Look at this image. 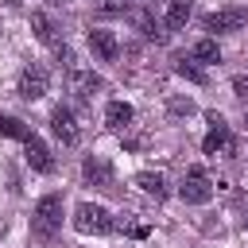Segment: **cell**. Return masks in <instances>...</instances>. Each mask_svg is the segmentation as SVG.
I'll list each match as a JSON object with an SVG mask.
<instances>
[{
  "mask_svg": "<svg viewBox=\"0 0 248 248\" xmlns=\"http://www.w3.org/2000/svg\"><path fill=\"white\" fill-rule=\"evenodd\" d=\"M167 108H170V116H190V112H194V101H190V97H170Z\"/></svg>",
  "mask_w": 248,
  "mask_h": 248,
  "instance_id": "obj_20",
  "label": "cell"
},
{
  "mask_svg": "<svg viewBox=\"0 0 248 248\" xmlns=\"http://www.w3.org/2000/svg\"><path fill=\"white\" fill-rule=\"evenodd\" d=\"M58 229H62V194H43L31 213V232L35 240H54Z\"/></svg>",
  "mask_w": 248,
  "mask_h": 248,
  "instance_id": "obj_1",
  "label": "cell"
},
{
  "mask_svg": "<svg viewBox=\"0 0 248 248\" xmlns=\"http://www.w3.org/2000/svg\"><path fill=\"white\" fill-rule=\"evenodd\" d=\"M89 50H93L101 62H116V54H120V43H116V35H112V31H105V27H93V31H89Z\"/></svg>",
  "mask_w": 248,
  "mask_h": 248,
  "instance_id": "obj_10",
  "label": "cell"
},
{
  "mask_svg": "<svg viewBox=\"0 0 248 248\" xmlns=\"http://www.w3.org/2000/svg\"><path fill=\"white\" fill-rule=\"evenodd\" d=\"M136 27H140V35L151 39V43H163V39H167V35L159 31V23L151 19V12H136Z\"/></svg>",
  "mask_w": 248,
  "mask_h": 248,
  "instance_id": "obj_17",
  "label": "cell"
},
{
  "mask_svg": "<svg viewBox=\"0 0 248 248\" xmlns=\"http://www.w3.org/2000/svg\"><path fill=\"white\" fill-rule=\"evenodd\" d=\"M232 85H236V93H240V97H248V78H236Z\"/></svg>",
  "mask_w": 248,
  "mask_h": 248,
  "instance_id": "obj_22",
  "label": "cell"
},
{
  "mask_svg": "<svg viewBox=\"0 0 248 248\" xmlns=\"http://www.w3.org/2000/svg\"><path fill=\"white\" fill-rule=\"evenodd\" d=\"M81 174H85V182L97 186V190H116L112 167H108V159H101V155H89V159L81 163Z\"/></svg>",
  "mask_w": 248,
  "mask_h": 248,
  "instance_id": "obj_8",
  "label": "cell"
},
{
  "mask_svg": "<svg viewBox=\"0 0 248 248\" xmlns=\"http://www.w3.org/2000/svg\"><path fill=\"white\" fill-rule=\"evenodd\" d=\"M202 27L213 31V35L240 31V27H248V8H240V4H232V8H217V12H209V16L202 19Z\"/></svg>",
  "mask_w": 248,
  "mask_h": 248,
  "instance_id": "obj_4",
  "label": "cell"
},
{
  "mask_svg": "<svg viewBox=\"0 0 248 248\" xmlns=\"http://www.w3.org/2000/svg\"><path fill=\"white\" fill-rule=\"evenodd\" d=\"M66 78H70V93H74L78 101H93V93L105 85V81H101L93 70H81V66H78L74 74H66Z\"/></svg>",
  "mask_w": 248,
  "mask_h": 248,
  "instance_id": "obj_11",
  "label": "cell"
},
{
  "mask_svg": "<svg viewBox=\"0 0 248 248\" xmlns=\"http://www.w3.org/2000/svg\"><path fill=\"white\" fill-rule=\"evenodd\" d=\"M50 132H54L66 147H74V143L81 140V132H78V124H74V112H70L66 105H58V108L50 112Z\"/></svg>",
  "mask_w": 248,
  "mask_h": 248,
  "instance_id": "obj_9",
  "label": "cell"
},
{
  "mask_svg": "<svg viewBox=\"0 0 248 248\" xmlns=\"http://www.w3.org/2000/svg\"><path fill=\"white\" fill-rule=\"evenodd\" d=\"M190 58H198V62H205V66H209V62H221V50H217V43H213V39H202V43L194 46V54H190Z\"/></svg>",
  "mask_w": 248,
  "mask_h": 248,
  "instance_id": "obj_18",
  "label": "cell"
},
{
  "mask_svg": "<svg viewBox=\"0 0 248 248\" xmlns=\"http://www.w3.org/2000/svg\"><path fill=\"white\" fill-rule=\"evenodd\" d=\"M190 16H194V0H170V4H167V27H170V31L186 27Z\"/></svg>",
  "mask_w": 248,
  "mask_h": 248,
  "instance_id": "obj_15",
  "label": "cell"
},
{
  "mask_svg": "<svg viewBox=\"0 0 248 248\" xmlns=\"http://www.w3.org/2000/svg\"><path fill=\"white\" fill-rule=\"evenodd\" d=\"M74 229L78 232H93V236H105V232H112L116 229V217L105 209V205H97V202H81L78 209H74Z\"/></svg>",
  "mask_w": 248,
  "mask_h": 248,
  "instance_id": "obj_2",
  "label": "cell"
},
{
  "mask_svg": "<svg viewBox=\"0 0 248 248\" xmlns=\"http://www.w3.org/2000/svg\"><path fill=\"white\" fill-rule=\"evenodd\" d=\"M19 143H23V155H27V163H31V170H39V174H50V170H54V159H50V147H46V143H43V140H39L35 132H27V136H23Z\"/></svg>",
  "mask_w": 248,
  "mask_h": 248,
  "instance_id": "obj_7",
  "label": "cell"
},
{
  "mask_svg": "<svg viewBox=\"0 0 248 248\" xmlns=\"http://www.w3.org/2000/svg\"><path fill=\"white\" fill-rule=\"evenodd\" d=\"M128 4H132V0H101V8H105V12H124Z\"/></svg>",
  "mask_w": 248,
  "mask_h": 248,
  "instance_id": "obj_21",
  "label": "cell"
},
{
  "mask_svg": "<svg viewBox=\"0 0 248 248\" xmlns=\"http://www.w3.org/2000/svg\"><path fill=\"white\" fill-rule=\"evenodd\" d=\"M31 31H35V39H39V43L58 46V27H54V19H50L46 12H31Z\"/></svg>",
  "mask_w": 248,
  "mask_h": 248,
  "instance_id": "obj_12",
  "label": "cell"
},
{
  "mask_svg": "<svg viewBox=\"0 0 248 248\" xmlns=\"http://www.w3.org/2000/svg\"><path fill=\"white\" fill-rule=\"evenodd\" d=\"M46 89H50V74H46V66H39V62L23 66V74H19V97H23V101H39Z\"/></svg>",
  "mask_w": 248,
  "mask_h": 248,
  "instance_id": "obj_5",
  "label": "cell"
},
{
  "mask_svg": "<svg viewBox=\"0 0 248 248\" xmlns=\"http://www.w3.org/2000/svg\"><path fill=\"white\" fill-rule=\"evenodd\" d=\"M31 128L23 124V120H16V116H0V136H12V140H23Z\"/></svg>",
  "mask_w": 248,
  "mask_h": 248,
  "instance_id": "obj_19",
  "label": "cell"
},
{
  "mask_svg": "<svg viewBox=\"0 0 248 248\" xmlns=\"http://www.w3.org/2000/svg\"><path fill=\"white\" fill-rule=\"evenodd\" d=\"M136 186H140L147 198H155V202L167 198V178H163L159 170H140V174H136Z\"/></svg>",
  "mask_w": 248,
  "mask_h": 248,
  "instance_id": "obj_14",
  "label": "cell"
},
{
  "mask_svg": "<svg viewBox=\"0 0 248 248\" xmlns=\"http://www.w3.org/2000/svg\"><path fill=\"white\" fill-rule=\"evenodd\" d=\"M174 74H178V78H186V81H194V85H205V70H202L194 58H186V54H178V58H174Z\"/></svg>",
  "mask_w": 248,
  "mask_h": 248,
  "instance_id": "obj_16",
  "label": "cell"
},
{
  "mask_svg": "<svg viewBox=\"0 0 248 248\" xmlns=\"http://www.w3.org/2000/svg\"><path fill=\"white\" fill-rule=\"evenodd\" d=\"M205 120H209V136L202 140V151H205V155H221V151H229V147H232V136H229V124H225V116H217V112H205Z\"/></svg>",
  "mask_w": 248,
  "mask_h": 248,
  "instance_id": "obj_6",
  "label": "cell"
},
{
  "mask_svg": "<svg viewBox=\"0 0 248 248\" xmlns=\"http://www.w3.org/2000/svg\"><path fill=\"white\" fill-rule=\"evenodd\" d=\"M132 116H136V112H132V105H124V101H108V105H105V124H108L112 132H124V128L132 124Z\"/></svg>",
  "mask_w": 248,
  "mask_h": 248,
  "instance_id": "obj_13",
  "label": "cell"
},
{
  "mask_svg": "<svg viewBox=\"0 0 248 248\" xmlns=\"http://www.w3.org/2000/svg\"><path fill=\"white\" fill-rule=\"evenodd\" d=\"M178 198L190 202V205H202V202L213 198V182H209L205 167H190V170H186V178H182V186H178Z\"/></svg>",
  "mask_w": 248,
  "mask_h": 248,
  "instance_id": "obj_3",
  "label": "cell"
}]
</instances>
